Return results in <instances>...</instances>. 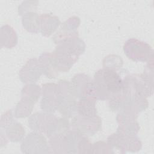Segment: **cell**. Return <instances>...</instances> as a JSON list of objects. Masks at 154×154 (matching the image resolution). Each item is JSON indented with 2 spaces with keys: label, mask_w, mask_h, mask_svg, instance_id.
Here are the masks:
<instances>
[{
  "label": "cell",
  "mask_w": 154,
  "mask_h": 154,
  "mask_svg": "<svg viewBox=\"0 0 154 154\" xmlns=\"http://www.w3.org/2000/svg\"><path fill=\"white\" fill-rule=\"evenodd\" d=\"M97 100H108L123 89V80L115 70L103 68L97 70L93 79Z\"/></svg>",
  "instance_id": "1"
},
{
  "label": "cell",
  "mask_w": 154,
  "mask_h": 154,
  "mask_svg": "<svg viewBox=\"0 0 154 154\" xmlns=\"http://www.w3.org/2000/svg\"><path fill=\"white\" fill-rule=\"evenodd\" d=\"M85 49V43L77 37L58 43L52 53L62 64L72 67L79 57L84 52Z\"/></svg>",
  "instance_id": "2"
},
{
  "label": "cell",
  "mask_w": 154,
  "mask_h": 154,
  "mask_svg": "<svg viewBox=\"0 0 154 154\" xmlns=\"http://www.w3.org/2000/svg\"><path fill=\"white\" fill-rule=\"evenodd\" d=\"M57 85L58 89L57 111L63 117L72 118L76 114L77 102L72 93L70 82L66 80H60Z\"/></svg>",
  "instance_id": "3"
},
{
  "label": "cell",
  "mask_w": 154,
  "mask_h": 154,
  "mask_svg": "<svg viewBox=\"0 0 154 154\" xmlns=\"http://www.w3.org/2000/svg\"><path fill=\"white\" fill-rule=\"evenodd\" d=\"M28 123L34 131L44 134L50 138L57 132L58 118L52 113L37 112L29 117Z\"/></svg>",
  "instance_id": "4"
},
{
  "label": "cell",
  "mask_w": 154,
  "mask_h": 154,
  "mask_svg": "<svg viewBox=\"0 0 154 154\" xmlns=\"http://www.w3.org/2000/svg\"><path fill=\"white\" fill-rule=\"evenodd\" d=\"M123 51L126 57L134 61L146 62L153 58V50L146 42L131 38L126 41Z\"/></svg>",
  "instance_id": "5"
},
{
  "label": "cell",
  "mask_w": 154,
  "mask_h": 154,
  "mask_svg": "<svg viewBox=\"0 0 154 154\" xmlns=\"http://www.w3.org/2000/svg\"><path fill=\"white\" fill-rule=\"evenodd\" d=\"M70 85L75 98L97 100L94 83L90 76L84 73L76 74L72 78Z\"/></svg>",
  "instance_id": "6"
},
{
  "label": "cell",
  "mask_w": 154,
  "mask_h": 154,
  "mask_svg": "<svg viewBox=\"0 0 154 154\" xmlns=\"http://www.w3.org/2000/svg\"><path fill=\"white\" fill-rule=\"evenodd\" d=\"M107 143L114 153L115 150L120 153H125L126 151L137 152L142 147L141 141L137 135H124L117 132L108 137Z\"/></svg>",
  "instance_id": "7"
},
{
  "label": "cell",
  "mask_w": 154,
  "mask_h": 154,
  "mask_svg": "<svg viewBox=\"0 0 154 154\" xmlns=\"http://www.w3.org/2000/svg\"><path fill=\"white\" fill-rule=\"evenodd\" d=\"M71 128L84 136H93L102 128V120L97 115L93 117H84L75 115L71 121Z\"/></svg>",
  "instance_id": "8"
},
{
  "label": "cell",
  "mask_w": 154,
  "mask_h": 154,
  "mask_svg": "<svg viewBox=\"0 0 154 154\" xmlns=\"http://www.w3.org/2000/svg\"><path fill=\"white\" fill-rule=\"evenodd\" d=\"M20 149L24 153H51L49 143L43 134L35 131L29 133L23 140Z\"/></svg>",
  "instance_id": "9"
},
{
  "label": "cell",
  "mask_w": 154,
  "mask_h": 154,
  "mask_svg": "<svg viewBox=\"0 0 154 154\" xmlns=\"http://www.w3.org/2000/svg\"><path fill=\"white\" fill-rule=\"evenodd\" d=\"M42 99L40 102L42 110L53 113L57 110L58 104V85L55 83H46L42 85Z\"/></svg>",
  "instance_id": "10"
},
{
  "label": "cell",
  "mask_w": 154,
  "mask_h": 154,
  "mask_svg": "<svg viewBox=\"0 0 154 154\" xmlns=\"http://www.w3.org/2000/svg\"><path fill=\"white\" fill-rule=\"evenodd\" d=\"M80 24V19L77 16H73L64 22L57 33L52 37L55 44L73 37H78L76 29Z\"/></svg>",
  "instance_id": "11"
},
{
  "label": "cell",
  "mask_w": 154,
  "mask_h": 154,
  "mask_svg": "<svg viewBox=\"0 0 154 154\" xmlns=\"http://www.w3.org/2000/svg\"><path fill=\"white\" fill-rule=\"evenodd\" d=\"M43 74L38 60L32 58L28 60L19 73L21 81L26 84H35Z\"/></svg>",
  "instance_id": "12"
},
{
  "label": "cell",
  "mask_w": 154,
  "mask_h": 154,
  "mask_svg": "<svg viewBox=\"0 0 154 154\" xmlns=\"http://www.w3.org/2000/svg\"><path fill=\"white\" fill-rule=\"evenodd\" d=\"M1 131L5 134L6 137L13 142L21 141L25 134L23 126L14 119L1 126Z\"/></svg>",
  "instance_id": "13"
},
{
  "label": "cell",
  "mask_w": 154,
  "mask_h": 154,
  "mask_svg": "<svg viewBox=\"0 0 154 154\" xmlns=\"http://www.w3.org/2000/svg\"><path fill=\"white\" fill-rule=\"evenodd\" d=\"M40 31L45 37H49L60 25V20L57 16L50 14H42L39 16Z\"/></svg>",
  "instance_id": "14"
},
{
  "label": "cell",
  "mask_w": 154,
  "mask_h": 154,
  "mask_svg": "<svg viewBox=\"0 0 154 154\" xmlns=\"http://www.w3.org/2000/svg\"><path fill=\"white\" fill-rule=\"evenodd\" d=\"M38 60L43 74L47 78L50 79L55 78L58 75L59 72L55 66L51 52L43 53L39 57Z\"/></svg>",
  "instance_id": "15"
},
{
  "label": "cell",
  "mask_w": 154,
  "mask_h": 154,
  "mask_svg": "<svg viewBox=\"0 0 154 154\" xmlns=\"http://www.w3.org/2000/svg\"><path fill=\"white\" fill-rule=\"evenodd\" d=\"M17 43V35L14 29L6 24L1 28V46L10 49Z\"/></svg>",
  "instance_id": "16"
},
{
  "label": "cell",
  "mask_w": 154,
  "mask_h": 154,
  "mask_svg": "<svg viewBox=\"0 0 154 154\" xmlns=\"http://www.w3.org/2000/svg\"><path fill=\"white\" fill-rule=\"evenodd\" d=\"M22 23L23 28L31 33L40 31L39 16L35 11H28L22 16Z\"/></svg>",
  "instance_id": "17"
},
{
  "label": "cell",
  "mask_w": 154,
  "mask_h": 154,
  "mask_svg": "<svg viewBox=\"0 0 154 154\" xmlns=\"http://www.w3.org/2000/svg\"><path fill=\"white\" fill-rule=\"evenodd\" d=\"M96 101L91 99H80L77 102L76 114L84 117L96 116Z\"/></svg>",
  "instance_id": "18"
},
{
  "label": "cell",
  "mask_w": 154,
  "mask_h": 154,
  "mask_svg": "<svg viewBox=\"0 0 154 154\" xmlns=\"http://www.w3.org/2000/svg\"><path fill=\"white\" fill-rule=\"evenodd\" d=\"M35 102L28 99L22 97L16 105L14 110V117L16 118H24L29 116L32 111Z\"/></svg>",
  "instance_id": "19"
},
{
  "label": "cell",
  "mask_w": 154,
  "mask_h": 154,
  "mask_svg": "<svg viewBox=\"0 0 154 154\" xmlns=\"http://www.w3.org/2000/svg\"><path fill=\"white\" fill-rule=\"evenodd\" d=\"M42 94V88L40 87L35 84H26L22 90L21 97L27 98L34 101L37 102Z\"/></svg>",
  "instance_id": "20"
},
{
  "label": "cell",
  "mask_w": 154,
  "mask_h": 154,
  "mask_svg": "<svg viewBox=\"0 0 154 154\" xmlns=\"http://www.w3.org/2000/svg\"><path fill=\"white\" fill-rule=\"evenodd\" d=\"M139 130V125L135 120L119 124L117 132L124 135H137Z\"/></svg>",
  "instance_id": "21"
},
{
  "label": "cell",
  "mask_w": 154,
  "mask_h": 154,
  "mask_svg": "<svg viewBox=\"0 0 154 154\" xmlns=\"http://www.w3.org/2000/svg\"><path fill=\"white\" fill-rule=\"evenodd\" d=\"M104 68H108L116 71L123 66L122 57L117 55H109L103 60Z\"/></svg>",
  "instance_id": "22"
},
{
  "label": "cell",
  "mask_w": 154,
  "mask_h": 154,
  "mask_svg": "<svg viewBox=\"0 0 154 154\" xmlns=\"http://www.w3.org/2000/svg\"><path fill=\"white\" fill-rule=\"evenodd\" d=\"M91 153H114V152L108 143L97 141L92 144Z\"/></svg>",
  "instance_id": "23"
},
{
  "label": "cell",
  "mask_w": 154,
  "mask_h": 154,
  "mask_svg": "<svg viewBox=\"0 0 154 154\" xmlns=\"http://www.w3.org/2000/svg\"><path fill=\"white\" fill-rule=\"evenodd\" d=\"M38 2L37 1H23L18 8L19 15L23 16L28 11H35Z\"/></svg>",
  "instance_id": "24"
}]
</instances>
